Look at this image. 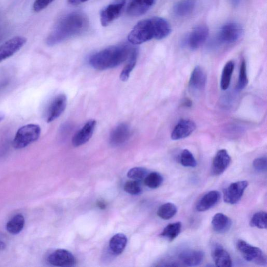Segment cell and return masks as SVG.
<instances>
[{
  "label": "cell",
  "instance_id": "5bb4252c",
  "mask_svg": "<svg viewBox=\"0 0 267 267\" xmlns=\"http://www.w3.org/2000/svg\"><path fill=\"white\" fill-rule=\"evenodd\" d=\"M231 158L226 149H221L218 152L213 158L211 173L213 176L222 174L229 166Z\"/></svg>",
  "mask_w": 267,
  "mask_h": 267
},
{
  "label": "cell",
  "instance_id": "277c9868",
  "mask_svg": "<svg viewBox=\"0 0 267 267\" xmlns=\"http://www.w3.org/2000/svg\"><path fill=\"white\" fill-rule=\"evenodd\" d=\"M41 134V128L37 125L30 124L20 127L14 139L13 145L15 149L26 147L36 142Z\"/></svg>",
  "mask_w": 267,
  "mask_h": 267
},
{
  "label": "cell",
  "instance_id": "7c38bea8",
  "mask_svg": "<svg viewBox=\"0 0 267 267\" xmlns=\"http://www.w3.org/2000/svg\"><path fill=\"white\" fill-rule=\"evenodd\" d=\"M125 2V0H117L114 3L110 4L102 10L100 16L102 26H108L119 16Z\"/></svg>",
  "mask_w": 267,
  "mask_h": 267
},
{
  "label": "cell",
  "instance_id": "7402d4cb",
  "mask_svg": "<svg viewBox=\"0 0 267 267\" xmlns=\"http://www.w3.org/2000/svg\"><path fill=\"white\" fill-rule=\"evenodd\" d=\"M213 230L219 234H224L229 231L232 225L231 219L222 213H217L213 216L212 222Z\"/></svg>",
  "mask_w": 267,
  "mask_h": 267
},
{
  "label": "cell",
  "instance_id": "d4e9b609",
  "mask_svg": "<svg viewBox=\"0 0 267 267\" xmlns=\"http://www.w3.org/2000/svg\"><path fill=\"white\" fill-rule=\"evenodd\" d=\"M138 54V49L136 48H133L131 55L129 59H128L127 63L121 73L120 79L121 81L126 82L129 80L131 73L136 66Z\"/></svg>",
  "mask_w": 267,
  "mask_h": 267
},
{
  "label": "cell",
  "instance_id": "f35d334b",
  "mask_svg": "<svg viewBox=\"0 0 267 267\" xmlns=\"http://www.w3.org/2000/svg\"><path fill=\"white\" fill-rule=\"evenodd\" d=\"M6 248V244L2 241H0V251H3Z\"/></svg>",
  "mask_w": 267,
  "mask_h": 267
},
{
  "label": "cell",
  "instance_id": "cb8c5ba5",
  "mask_svg": "<svg viewBox=\"0 0 267 267\" xmlns=\"http://www.w3.org/2000/svg\"><path fill=\"white\" fill-rule=\"evenodd\" d=\"M127 243V237L124 234L117 233L110 240L109 247L112 252L120 254L124 250Z\"/></svg>",
  "mask_w": 267,
  "mask_h": 267
},
{
  "label": "cell",
  "instance_id": "8992f818",
  "mask_svg": "<svg viewBox=\"0 0 267 267\" xmlns=\"http://www.w3.org/2000/svg\"><path fill=\"white\" fill-rule=\"evenodd\" d=\"M243 34L241 25L230 23L224 25L219 31L218 39L221 43L230 44L237 41Z\"/></svg>",
  "mask_w": 267,
  "mask_h": 267
},
{
  "label": "cell",
  "instance_id": "9a60e30c",
  "mask_svg": "<svg viewBox=\"0 0 267 267\" xmlns=\"http://www.w3.org/2000/svg\"><path fill=\"white\" fill-rule=\"evenodd\" d=\"M196 129V124L193 121L181 120L175 127L171 138L173 140H181L190 136Z\"/></svg>",
  "mask_w": 267,
  "mask_h": 267
},
{
  "label": "cell",
  "instance_id": "f546056e",
  "mask_svg": "<svg viewBox=\"0 0 267 267\" xmlns=\"http://www.w3.org/2000/svg\"><path fill=\"white\" fill-rule=\"evenodd\" d=\"M163 180L161 175L157 172H153L146 176L144 178V183L148 187L156 189L161 186Z\"/></svg>",
  "mask_w": 267,
  "mask_h": 267
},
{
  "label": "cell",
  "instance_id": "ac0fdd59",
  "mask_svg": "<svg viewBox=\"0 0 267 267\" xmlns=\"http://www.w3.org/2000/svg\"><path fill=\"white\" fill-rule=\"evenodd\" d=\"M130 136V128L125 123L117 125L112 131L110 136V142L112 145L119 146L126 142Z\"/></svg>",
  "mask_w": 267,
  "mask_h": 267
},
{
  "label": "cell",
  "instance_id": "5b68a950",
  "mask_svg": "<svg viewBox=\"0 0 267 267\" xmlns=\"http://www.w3.org/2000/svg\"><path fill=\"white\" fill-rule=\"evenodd\" d=\"M237 248L246 261L261 266L267 264L266 255L260 248L242 240L238 241Z\"/></svg>",
  "mask_w": 267,
  "mask_h": 267
},
{
  "label": "cell",
  "instance_id": "8d00e7d4",
  "mask_svg": "<svg viewBox=\"0 0 267 267\" xmlns=\"http://www.w3.org/2000/svg\"><path fill=\"white\" fill-rule=\"evenodd\" d=\"M54 0H36L33 9L35 12H41L47 7Z\"/></svg>",
  "mask_w": 267,
  "mask_h": 267
},
{
  "label": "cell",
  "instance_id": "f1b7e54d",
  "mask_svg": "<svg viewBox=\"0 0 267 267\" xmlns=\"http://www.w3.org/2000/svg\"><path fill=\"white\" fill-rule=\"evenodd\" d=\"M177 212V208L173 203L168 202L160 206L157 211V215L164 220L173 218Z\"/></svg>",
  "mask_w": 267,
  "mask_h": 267
},
{
  "label": "cell",
  "instance_id": "74e56055",
  "mask_svg": "<svg viewBox=\"0 0 267 267\" xmlns=\"http://www.w3.org/2000/svg\"><path fill=\"white\" fill-rule=\"evenodd\" d=\"M89 1V0H68V3L71 5H78Z\"/></svg>",
  "mask_w": 267,
  "mask_h": 267
},
{
  "label": "cell",
  "instance_id": "4316f807",
  "mask_svg": "<svg viewBox=\"0 0 267 267\" xmlns=\"http://www.w3.org/2000/svg\"><path fill=\"white\" fill-rule=\"evenodd\" d=\"M234 69V63L232 61H229L224 66L220 81V87L222 90H226L229 88Z\"/></svg>",
  "mask_w": 267,
  "mask_h": 267
},
{
  "label": "cell",
  "instance_id": "d6a6232c",
  "mask_svg": "<svg viewBox=\"0 0 267 267\" xmlns=\"http://www.w3.org/2000/svg\"><path fill=\"white\" fill-rule=\"evenodd\" d=\"M180 162L181 165L186 167L194 168L197 164L195 157L188 149H185L181 153Z\"/></svg>",
  "mask_w": 267,
  "mask_h": 267
},
{
  "label": "cell",
  "instance_id": "9c48e42d",
  "mask_svg": "<svg viewBox=\"0 0 267 267\" xmlns=\"http://www.w3.org/2000/svg\"><path fill=\"white\" fill-rule=\"evenodd\" d=\"M27 39L17 36L9 39L0 46V63L11 57L26 44Z\"/></svg>",
  "mask_w": 267,
  "mask_h": 267
},
{
  "label": "cell",
  "instance_id": "ba28073f",
  "mask_svg": "<svg viewBox=\"0 0 267 267\" xmlns=\"http://www.w3.org/2000/svg\"><path fill=\"white\" fill-rule=\"evenodd\" d=\"M67 105V98L65 94H61L52 100L47 109L46 120L47 123L54 121L65 111Z\"/></svg>",
  "mask_w": 267,
  "mask_h": 267
},
{
  "label": "cell",
  "instance_id": "ab89813d",
  "mask_svg": "<svg viewBox=\"0 0 267 267\" xmlns=\"http://www.w3.org/2000/svg\"><path fill=\"white\" fill-rule=\"evenodd\" d=\"M98 206L101 209H104L105 208V205L102 202H99Z\"/></svg>",
  "mask_w": 267,
  "mask_h": 267
},
{
  "label": "cell",
  "instance_id": "4fadbf2b",
  "mask_svg": "<svg viewBox=\"0 0 267 267\" xmlns=\"http://www.w3.org/2000/svg\"><path fill=\"white\" fill-rule=\"evenodd\" d=\"M209 34L208 27L205 25L196 27L190 33L188 44L192 50H196L204 44Z\"/></svg>",
  "mask_w": 267,
  "mask_h": 267
},
{
  "label": "cell",
  "instance_id": "83f0119b",
  "mask_svg": "<svg viewBox=\"0 0 267 267\" xmlns=\"http://www.w3.org/2000/svg\"><path fill=\"white\" fill-rule=\"evenodd\" d=\"M25 225V219L22 215L15 216L7 223V231L12 234H17L22 231Z\"/></svg>",
  "mask_w": 267,
  "mask_h": 267
},
{
  "label": "cell",
  "instance_id": "8fae6325",
  "mask_svg": "<svg viewBox=\"0 0 267 267\" xmlns=\"http://www.w3.org/2000/svg\"><path fill=\"white\" fill-rule=\"evenodd\" d=\"M97 122L90 120L85 124L79 131L73 136L72 139V145L75 147H79L88 142L92 137Z\"/></svg>",
  "mask_w": 267,
  "mask_h": 267
},
{
  "label": "cell",
  "instance_id": "6da1fadb",
  "mask_svg": "<svg viewBox=\"0 0 267 267\" xmlns=\"http://www.w3.org/2000/svg\"><path fill=\"white\" fill-rule=\"evenodd\" d=\"M89 25L86 16L79 13H71L61 18L46 40L49 46L56 45L71 37L81 34Z\"/></svg>",
  "mask_w": 267,
  "mask_h": 267
},
{
  "label": "cell",
  "instance_id": "44dd1931",
  "mask_svg": "<svg viewBox=\"0 0 267 267\" xmlns=\"http://www.w3.org/2000/svg\"><path fill=\"white\" fill-rule=\"evenodd\" d=\"M221 198L219 191L213 190L203 196L197 203L196 209L199 212L206 211L215 206Z\"/></svg>",
  "mask_w": 267,
  "mask_h": 267
},
{
  "label": "cell",
  "instance_id": "484cf974",
  "mask_svg": "<svg viewBox=\"0 0 267 267\" xmlns=\"http://www.w3.org/2000/svg\"><path fill=\"white\" fill-rule=\"evenodd\" d=\"M181 228H182V224L180 222L170 223L164 228L160 234V236L169 241L172 242L178 236Z\"/></svg>",
  "mask_w": 267,
  "mask_h": 267
},
{
  "label": "cell",
  "instance_id": "b9f144b4",
  "mask_svg": "<svg viewBox=\"0 0 267 267\" xmlns=\"http://www.w3.org/2000/svg\"><path fill=\"white\" fill-rule=\"evenodd\" d=\"M232 1L234 4H238L239 3V1H240V0H232Z\"/></svg>",
  "mask_w": 267,
  "mask_h": 267
},
{
  "label": "cell",
  "instance_id": "60d3db41",
  "mask_svg": "<svg viewBox=\"0 0 267 267\" xmlns=\"http://www.w3.org/2000/svg\"><path fill=\"white\" fill-rule=\"evenodd\" d=\"M4 117H5L4 114L1 113H0V122H1L2 120H4Z\"/></svg>",
  "mask_w": 267,
  "mask_h": 267
},
{
  "label": "cell",
  "instance_id": "603a6c76",
  "mask_svg": "<svg viewBox=\"0 0 267 267\" xmlns=\"http://www.w3.org/2000/svg\"><path fill=\"white\" fill-rule=\"evenodd\" d=\"M196 4V0H183L174 6L173 12L177 17H186L193 12Z\"/></svg>",
  "mask_w": 267,
  "mask_h": 267
},
{
  "label": "cell",
  "instance_id": "30bf717a",
  "mask_svg": "<svg viewBox=\"0 0 267 267\" xmlns=\"http://www.w3.org/2000/svg\"><path fill=\"white\" fill-rule=\"evenodd\" d=\"M48 262L58 267H71L76 263L74 256L69 251L58 249L52 252L48 258Z\"/></svg>",
  "mask_w": 267,
  "mask_h": 267
},
{
  "label": "cell",
  "instance_id": "ffe728a7",
  "mask_svg": "<svg viewBox=\"0 0 267 267\" xmlns=\"http://www.w3.org/2000/svg\"><path fill=\"white\" fill-rule=\"evenodd\" d=\"M212 256L219 267H231L232 261L229 253L222 246L216 244L212 250Z\"/></svg>",
  "mask_w": 267,
  "mask_h": 267
},
{
  "label": "cell",
  "instance_id": "e575fe53",
  "mask_svg": "<svg viewBox=\"0 0 267 267\" xmlns=\"http://www.w3.org/2000/svg\"><path fill=\"white\" fill-rule=\"evenodd\" d=\"M124 190L126 193L132 195H138L142 192V187L140 183L137 180H130L124 185Z\"/></svg>",
  "mask_w": 267,
  "mask_h": 267
},
{
  "label": "cell",
  "instance_id": "52a82bcc",
  "mask_svg": "<svg viewBox=\"0 0 267 267\" xmlns=\"http://www.w3.org/2000/svg\"><path fill=\"white\" fill-rule=\"evenodd\" d=\"M247 181H240L232 183L223 192V200L227 204L234 205L241 199L244 191L247 188Z\"/></svg>",
  "mask_w": 267,
  "mask_h": 267
},
{
  "label": "cell",
  "instance_id": "2e32d148",
  "mask_svg": "<svg viewBox=\"0 0 267 267\" xmlns=\"http://www.w3.org/2000/svg\"><path fill=\"white\" fill-rule=\"evenodd\" d=\"M155 0H132L127 9L128 15L132 17H138L148 11Z\"/></svg>",
  "mask_w": 267,
  "mask_h": 267
},
{
  "label": "cell",
  "instance_id": "1f68e13d",
  "mask_svg": "<svg viewBox=\"0 0 267 267\" xmlns=\"http://www.w3.org/2000/svg\"><path fill=\"white\" fill-rule=\"evenodd\" d=\"M249 80L247 76V64L243 60L241 63L239 80L237 85L236 89L241 91L247 86Z\"/></svg>",
  "mask_w": 267,
  "mask_h": 267
},
{
  "label": "cell",
  "instance_id": "d590c367",
  "mask_svg": "<svg viewBox=\"0 0 267 267\" xmlns=\"http://www.w3.org/2000/svg\"><path fill=\"white\" fill-rule=\"evenodd\" d=\"M267 164V158L266 157H261L254 160L253 166L257 172L263 173L266 172Z\"/></svg>",
  "mask_w": 267,
  "mask_h": 267
},
{
  "label": "cell",
  "instance_id": "836d02e7",
  "mask_svg": "<svg viewBox=\"0 0 267 267\" xmlns=\"http://www.w3.org/2000/svg\"><path fill=\"white\" fill-rule=\"evenodd\" d=\"M147 175L145 168L142 167H134L131 169L127 173V177L134 180H141Z\"/></svg>",
  "mask_w": 267,
  "mask_h": 267
},
{
  "label": "cell",
  "instance_id": "7a4b0ae2",
  "mask_svg": "<svg viewBox=\"0 0 267 267\" xmlns=\"http://www.w3.org/2000/svg\"><path fill=\"white\" fill-rule=\"evenodd\" d=\"M168 33V26L165 20L154 17L140 21L131 31L128 40L134 45H141L153 39H164Z\"/></svg>",
  "mask_w": 267,
  "mask_h": 267
},
{
  "label": "cell",
  "instance_id": "e0dca14e",
  "mask_svg": "<svg viewBox=\"0 0 267 267\" xmlns=\"http://www.w3.org/2000/svg\"><path fill=\"white\" fill-rule=\"evenodd\" d=\"M207 77L205 71L197 66L192 72L189 80L190 89L195 91L204 90L207 83Z\"/></svg>",
  "mask_w": 267,
  "mask_h": 267
},
{
  "label": "cell",
  "instance_id": "3957f363",
  "mask_svg": "<svg viewBox=\"0 0 267 267\" xmlns=\"http://www.w3.org/2000/svg\"><path fill=\"white\" fill-rule=\"evenodd\" d=\"M133 48L127 45L112 46L95 53L90 57L89 63L98 70L113 69L129 59Z\"/></svg>",
  "mask_w": 267,
  "mask_h": 267
},
{
  "label": "cell",
  "instance_id": "4dcf8cb0",
  "mask_svg": "<svg viewBox=\"0 0 267 267\" xmlns=\"http://www.w3.org/2000/svg\"><path fill=\"white\" fill-rule=\"evenodd\" d=\"M267 216L266 212L260 211L256 212L253 216L250 221V226L259 229H266L267 227Z\"/></svg>",
  "mask_w": 267,
  "mask_h": 267
},
{
  "label": "cell",
  "instance_id": "d6986e66",
  "mask_svg": "<svg viewBox=\"0 0 267 267\" xmlns=\"http://www.w3.org/2000/svg\"><path fill=\"white\" fill-rule=\"evenodd\" d=\"M204 253L200 250H189L181 252L179 256L180 260L187 266H197L204 260Z\"/></svg>",
  "mask_w": 267,
  "mask_h": 267
}]
</instances>
